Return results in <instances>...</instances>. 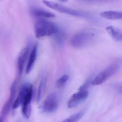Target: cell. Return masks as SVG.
Listing matches in <instances>:
<instances>
[{
    "label": "cell",
    "instance_id": "1",
    "mask_svg": "<svg viewBox=\"0 0 122 122\" xmlns=\"http://www.w3.org/2000/svg\"><path fill=\"white\" fill-rule=\"evenodd\" d=\"M59 31L57 26L54 23L44 19L36 21L34 26V33L37 38L56 35Z\"/></svg>",
    "mask_w": 122,
    "mask_h": 122
},
{
    "label": "cell",
    "instance_id": "2",
    "mask_svg": "<svg viewBox=\"0 0 122 122\" xmlns=\"http://www.w3.org/2000/svg\"><path fill=\"white\" fill-rule=\"evenodd\" d=\"M24 89V95L21 105V112L24 117L28 119L31 113V102L33 95V86L29 83H26Z\"/></svg>",
    "mask_w": 122,
    "mask_h": 122
},
{
    "label": "cell",
    "instance_id": "3",
    "mask_svg": "<svg viewBox=\"0 0 122 122\" xmlns=\"http://www.w3.org/2000/svg\"><path fill=\"white\" fill-rule=\"evenodd\" d=\"M43 2L45 5L49 8L53 9L54 10H55L59 13L66 14H67L78 17L83 18L89 17V15L85 12H81L71 9L69 8L59 4L55 3L53 1L43 0Z\"/></svg>",
    "mask_w": 122,
    "mask_h": 122
},
{
    "label": "cell",
    "instance_id": "4",
    "mask_svg": "<svg viewBox=\"0 0 122 122\" xmlns=\"http://www.w3.org/2000/svg\"><path fill=\"white\" fill-rule=\"evenodd\" d=\"M119 67V65L117 63L111 65L98 74L92 80V85L96 86L103 84L115 74Z\"/></svg>",
    "mask_w": 122,
    "mask_h": 122
},
{
    "label": "cell",
    "instance_id": "5",
    "mask_svg": "<svg viewBox=\"0 0 122 122\" xmlns=\"http://www.w3.org/2000/svg\"><path fill=\"white\" fill-rule=\"evenodd\" d=\"M94 39V35L87 31L76 34L71 40V43L74 48H81L90 44Z\"/></svg>",
    "mask_w": 122,
    "mask_h": 122
},
{
    "label": "cell",
    "instance_id": "6",
    "mask_svg": "<svg viewBox=\"0 0 122 122\" xmlns=\"http://www.w3.org/2000/svg\"><path fill=\"white\" fill-rule=\"evenodd\" d=\"M59 99L58 95L55 93L49 95L44 101L41 107L43 112L52 113L57 110L59 105Z\"/></svg>",
    "mask_w": 122,
    "mask_h": 122
},
{
    "label": "cell",
    "instance_id": "7",
    "mask_svg": "<svg viewBox=\"0 0 122 122\" xmlns=\"http://www.w3.org/2000/svg\"><path fill=\"white\" fill-rule=\"evenodd\" d=\"M16 85L17 81L15 80L11 84L10 88V94L8 99L3 107L1 110V117L3 118L5 117L11 110V108L12 107L13 103L15 100V98L16 94Z\"/></svg>",
    "mask_w": 122,
    "mask_h": 122
},
{
    "label": "cell",
    "instance_id": "8",
    "mask_svg": "<svg viewBox=\"0 0 122 122\" xmlns=\"http://www.w3.org/2000/svg\"><path fill=\"white\" fill-rule=\"evenodd\" d=\"M89 92L86 90H79L74 94L69 100L68 107L69 108L76 107L84 102L88 97Z\"/></svg>",
    "mask_w": 122,
    "mask_h": 122
},
{
    "label": "cell",
    "instance_id": "9",
    "mask_svg": "<svg viewBox=\"0 0 122 122\" xmlns=\"http://www.w3.org/2000/svg\"><path fill=\"white\" fill-rule=\"evenodd\" d=\"M29 52V48L26 47L21 51L19 54L17 60V67L19 77L22 75L24 66L27 61Z\"/></svg>",
    "mask_w": 122,
    "mask_h": 122
},
{
    "label": "cell",
    "instance_id": "10",
    "mask_svg": "<svg viewBox=\"0 0 122 122\" xmlns=\"http://www.w3.org/2000/svg\"><path fill=\"white\" fill-rule=\"evenodd\" d=\"M38 48V43H36L33 46V48L29 55V58L26 68V74H28L30 73L34 65L37 56Z\"/></svg>",
    "mask_w": 122,
    "mask_h": 122
},
{
    "label": "cell",
    "instance_id": "11",
    "mask_svg": "<svg viewBox=\"0 0 122 122\" xmlns=\"http://www.w3.org/2000/svg\"><path fill=\"white\" fill-rule=\"evenodd\" d=\"M106 30L110 36L115 41H122V31L119 29L112 26H110L106 28Z\"/></svg>",
    "mask_w": 122,
    "mask_h": 122
},
{
    "label": "cell",
    "instance_id": "12",
    "mask_svg": "<svg viewBox=\"0 0 122 122\" xmlns=\"http://www.w3.org/2000/svg\"><path fill=\"white\" fill-rule=\"evenodd\" d=\"M100 16L103 18L109 20H119L122 19V12L120 11H107L101 13Z\"/></svg>",
    "mask_w": 122,
    "mask_h": 122
},
{
    "label": "cell",
    "instance_id": "13",
    "mask_svg": "<svg viewBox=\"0 0 122 122\" xmlns=\"http://www.w3.org/2000/svg\"><path fill=\"white\" fill-rule=\"evenodd\" d=\"M32 13L33 15L37 17L42 18H52L55 17L54 14L47 11L40 9H32L31 10Z\"/></svg>",
    "mask_w": 122,
    "mask_h": 122
},
{
    "label": "cell",
    "instance_id": "14",
    "mask_svg": "<svg viewBox=\"0 0 122 122\" xmlns=\"http://www.w3.org/2000/svg\"><path fill=\"white\" fill-rule=\"evenodd\" d=\"M69 79V76L67 75H64L59 78L55 83V86L58 89H62L65 87L67 81Z\"/></svg>",
    "mask_w": 122,
    "mask_h": 122
},
{
    "label": "cell",
    "instance_id": "15",
    "mask_svg": "<svg viewBox=\"0 0 122 122\" xmlns=\"http://www.w3.org/2000/svg\"><path fill=\"white\" fill-rule=\"evenodd\" d=\"M85 114L84 111H81L72 115L62 122H78Z\"/></svg>",
    "mask_w": 122,
    "mask_h": 122
},
{
    "label": "cell",
    "instance_id": "16",
    "mask_svg": "<svg viewBox=\"0 0 122 122\" xmlns=\"http://www.w3.org/2000/svg\"><path fill=\"white\" fill-rule=\"evenodd\" d=\"M43 78L42 77L40 81V84L38 89V93L37 96V102H39L40 101L42 94V89H43Z\"/></svg>",
    "mask_w": 122,
    "mask_h": 122
},
{
    "label": "cell",
    "instance_id": "17",
    "mask_svg": "<svg viewBox=\"0 0 122 122\" xmlns=\"http://www.w3.org/2000/svg\"><path fill=\"white\" fill-rule=\"evenodd\" d=\"M61 2H66L68 1V0H59Z\"/></svg>",
    "mask_w": 122,
    "mask_h": 122
},
{
    "label": "cell",
    "instance_id": "18",
    "mask_svg": "<svg viewBox=\"0 0 122 122\" xmlns=\"http://www.w3.org/2000/svg\"><path fill=\"white\" fill-rule=\"evenodd\" d=\"M0 122H3V118L2 117H0Z\"/></svg>",
    "mask_w": 122,
    "mask_h": 122
},
{
    "label": "cell",
    "instance_id": "19",
    "mask_svg": "<svg viewBox=\"0 0 122 122\" xmlns=\"http://www.w3.org/2000/svg\"></svg>",
    "mask_w": 122,
    "mask_h": 122
}]
</instances>
